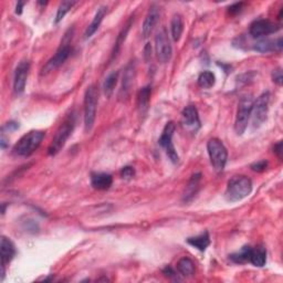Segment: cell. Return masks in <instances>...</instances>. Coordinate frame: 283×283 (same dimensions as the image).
Listing matches in <instances>:
<instances>
[{"mask_svg":"<svg viewBox=\"0 0 283 283\" xmlns=\"http://www.w3.org/2000/svg\"><path fill=\"white\" fill-rule=\"evenodd\" d=\"M268 167V162L267 161H260V162H257V163H254L251 165V168H252V171L254 172H263L267 169Z\"/></svg>","mask_w":283,"mask_h":283,"instance_id":"d6a6232c","label":"cell"},{"mask_svg":"<svg viewBox=\"0 0 283 283\" xmlns=\"http://www.w3.org/2000/svg\"><path fill=\"white\" fill-rule=\"evenodd\" d=\"M251 251H252V247L245 246V247H242L238 252L230 254L229 258L231 261L235 263L249 262V259H250V256H251Z\"/></svg>","mask_w":283,"mask_h":283,"instance_id":"4316f807","label":"cell"},{"mask_svg":"<svg viewBox=\"0 0 283 283\" xmlns=\"http://www.w3.org/2000/svg\"><path fill=\"white\" fill-rule=\"evenodd\" d=\"M274 153L279 156V158H282V142H279L278 144L274 145Z\"/></svg>","mask_w":283,"mask_h":283,"instance_id":"e575fe53","label":"cell"},{"mask_svg":"<svg viewBox=\"0 0 283 283\" xmlns=\"http://www.w3.org/2000/svg\"><path fill=\"white\" fill-rule=\"evenodd\" d=\"M155 53L161 63H167L172 59L173 47L165 28H162L155 37Z\"/></svg>","mask_w":283,"mask_h":283,"instance_id":"ba28073f","label":"cell"},{"mask_svg":"<svg viewBox=\"0 0 283 283\" xmlns=\"http://www.w3.org/2000/svg\"><path fill=\"white\" fill-rule=\"evenodd\" d=\"M134 79H135V63L133 61H131L125 67V71H124V75H123L122 87L120 90L121 99H126L129 95V92H131V89L134 83Z\"/></svg>","mask_w":283,"mask_h":283,"instance_id":"9a60e30c","label":"cell"},{"mask_svg":"<svg viewBox=\"0 0 283 283\" xmlns=\"http://www.w3.org/2000/svg\"><path fill=\"white\" fill-rule=\"evenodd\" d=\"M133 21H134V18H133V17H131V19L128 20V22L125 25V27H124L123 29H122V31L120 32V35H118V37H117V39H116V42H115L114 49H113L111 60L114 59L115 56L117 55V53L120 52L122 44L124 43V41H125V39H126V37H127V33H128L129 29H131V26H132V24H133Z\"/></svg>","mask_w":283,"mask_h":283,"instance_id":"d4e9b609","label":"cell"},{"mask_svg":"<svg viewBox=\"0 0 283 283\" xmlns=\"http://www.w3.org/2000/svg\"><path fill=\"white\" fill-rule=\"evenodd\" d=\"M200 180H201V174L200 173H197V174L192 175L188 185L186 186V189H185L184 196H183L184 201L188 202L196 196V194L198 192V189H199Z\"/></svg>","mask_w":283,"mask_h":283,"instance_id":"ffe728a7","label":"cell"},{"mask_svg":"<svg viewBox=\"0 0 283 283\" xmlns=\"http://www.w3.org/2000/svg\"><path fill=\"white\" fill-rule=\"evenodd\" d=\"M280 30V26L274 24V22L267 20V19H260L254 21L250 26V35L253 38H261L264 36H269L271 33H274Z\"/></svg>","mask_w":283,"mask_h":283,"instance_id":"8fae6325","label":"cell"},{"mask_svg":"<svg viewBox=\"0 0 283 283\" xmlns=\"http://www.w3.org/2000/svg\"><path fill=\"white\" fill-rule=\"evenodd\" d=\"M177 270L184 276H191L195 273V263L188 257H184L178 261Z\"/></svg>","mask_w":283,"mask_h":283,"instance_id":"484cf974","label":"cell"},{"mask_svg":"<svg viewBox=\"0 0 283 283\" xmlns=\"http://www.w3.org/2000/svg\"><path fill=\"white\" fill-rule=\"evenodd\" d=\"M17 127H19V125L15 122L7 123V124H6V126H4V128H8V131H10V129H16Z\"/></svg>","mask_w":283,"mask_h":283,"instance_id":"8d00e7d4","label":"cell"},{"mask_svg":"<svg viewBox=\"0 0 283 283\" xmlns=\"http://www.w3.org/2000/svg\"><path fill=\"white\" fill-rule=\"evenodd\" d=\"M160 17H161L160 8H158L156 5H152L149 11H147L143 26H142V33H143L144 38H149L152 35V32L154 31L158 20H160Z\"/></svg>","mask_w":283,"mask_h":283,"instance_id":"4fadbf2b","label":"cell"},{"mask_svg":"<svg viewBox=\"0 0 283 283\" xmlns=\"http://www.w3.org/2000/svg\"><path fill=\"white\" fill-rule=\"evenodd\" d=\"M183 125L192 132H197L200 128V118L198 115L197 107L195 105L186 106L182 113Z\"/></svg>","mask_w":283,"mask_h":283,"instance_id":"5bb4252c","label":"cell"},{"mask_svg":"<svg viewBox=\"0 0 283 283\" xmlns=\"http://www.w3.org/2000/svg\"><path fill=\"white\" fill-rule=\"evenodd\" d=\"M272 81L276 84V86H279V87L282 86L283 77H282V69H281V67H276L275 70H273V72H272Z\"/></svg>","mask_w":283,"mask_h":283,"instance_id":"1f68e13d","label":"cell"},{"mask_svg":"<svg viewBox=\"0 0 283 283\" xmlns=\"http://www.w3.org/2000/svg\"><path fill=\"white\" fill-rule=\"evenodd\" d=\"M134 176H135V169H134V167H132V166H125V167L122 168L121 177L123 179L129 180V179H132Z\"/></svg>","mask_w":283,"mask_h":283,"instance_id":"4dcf8cb0","label":"cell"},{"mask_svg":"<svg viewBox=\"0 0 283 283\" xmlns=\"http://www.w3.org/2000/svg\"><path fill=\"white\" fill-rule=\"evenodd\" d=\"M30 63L28 61H21L16 67L14 79V91L16 94L24 93L27 84L28 75H29Z\"/></svg>","mask_w":283,"mask_h":283,"instance_id":"7c38bea8","label":"cell"},{"mask_svg":"<svg viewBox=\"0 0 283 283\" xmlns=\"http://www.w3.org/2000/svg\"><path fill=\"white\" fill-rule=\"evenodd\" d=\"M71 47L70 42H63V44H61V47L59 50L56 51V53L51 58L41 70V76H48L49 73L53 72L54 70L58 69L64 62L69 58L71 54Z\"/></svg>","mask_w":283,"mask_h":283,"instance_id":"30bf717a","label":"cell"},{"mask_svg":"<svg viewBox=\"0 0 283 283\" xmlns=\"http://www.w3.org/2000/svg\"><path fill=\"white\" fill-rule=\"evenodd\" d=\"M270 92L265 91L259 98L253 102L252 107V124L254 128H258L267 121L269 113V104H270Z\"/></svg>","mask_w":283,"mask_h":283,"instance_id":"52a82bcc","label":"cell"},{"mask_svg":"<svg viewBox=\"0 0 283 283\" xmlns=\"http://www.w3.org/2000/svg\"><path fill=\"white\" fill-rule=\"evenodd\" d=\"M113 183L112 175L107 173H93L91 175L92 187L98 190L109 189Z\"/></svg>","mask_w":283,"mask_h":283,"instance_id":"ac0fdd59","label":"cell"},{"mask_svg":"<svg viewBox=\"0 0 283 283\" xmlns=\"http://www.w3.org/2000/svg\"><path fill=\"white\" fill-rule=\"evenodd\" d=\"M216 82V77L210 71H203L198 77V86L202 89H210L215 86Z\"/></svg>","mask_w":283,"mask_h":283,"instance_id":"f1b7e54d","label":"cell"},{"mask_svg":"<svg viewBox=\"0 0 283 283\" xmlns=\"http://www.w3.org/2000/svg\"><path fill=\"white\" fill-rule=\"evenodd\" d=\"M117 80H118V72L114 71L110 73L109 76L106 77L105 81L103 83V91L105 93L106 96H111L113 91H114V89L117 84Z\"/></svg>","mask_w":283,"mask_h":283,"instance_id":"83f0119b","label":"cell"},{"mask_svg":"<svg viewBox=\"0 0 283 283\" xmlns=\"http://www.w3.org/2000/svg\"><path fill=\"white\" fill-rule=\"evenodd\" d=\"M283 47L282 38L276 39V40H270V39H261L258 42L254 43L253 50H256L257 52L260 53H269L276 51V52H281Z\"/></svg>","mask_w":283,"mask_h":283,"instance_id":"2e32d148","label":"cell"},{"mask_svg":"<svg viewBox=\"0 0 283 283\" xmlns=\"http://www.w3.org/2000/svg\"><path fill=\"white\" fill-rule=\"evenodd\" d=\"M76 126V114L75 113H71V114L67 115L65 117V120L62 122L59 128L56 129L54 137L52 138V142L48 149L49 155L54 156L58 154V153L62 150L66 143V140L69 139V137L72 135L73 129Z\"/></svg>","mask_w":283,"mask_h":283,"instance_id":"7a4b0ae2","label":"cell"},{"mask_svg":"<svg viewBox=\"0 0 283 283\" xmlns=\"http://www.w3.org/2000/svg\"><path fill=\"white\" fill-rule=\"evenodd\" d=\"M44 135H46V133L42 131H31L25 134L18 140V143L15 145L14 153L16 155L22 157L32 155L39 149V146L41 145Z\"/></svg>","mask_w":283,"mask_h":283,"instance_id":"3957f363","label":"cell"},{"mask_svg":"<svg viewBox=\"0 0 283 283\" xmlns=\"http://www.w3.org/2000/svg\"><path fill=\"white\" fill-rule=\"evenodd\" d=\"M253 102L254 101L252 99V96L249 94L242 96L239 101V103H238L237 115L235 121V131L237 135H242L246 132L249 124V120H250L252 114Z\"/></svg>","mask_w":283,"mask_h":283,"instance_id":"5b68a950","label":"cell"},{"mask_svg":"<svg viewBox=\"0 0 283 283\" xmlns=\"http://www.w3.org/2000/svg\"><path fill=\"white\" fill-rule=\"evenodd\" d=\"M163 273L165 274V275H167V276H174L175 271L171 267H166L165 269L163 270Z\"/></svg>","mask_w":283,"mask_h":283,"instance_id":"d590c367","label":"cell"},{"mask_svg":"<svg viewBox=\"0 0 283 283\" xmlns=\"http://www.w3.org/2000/svg\"><path fill=\"white\" fill-rule=\"evenodd\" d=\"M242 6H243L242 3H237V4H234L233 6H230V7L228 8L229 14H231V15L239 14L242 9Z\"/></svg>","mask_w":283,"mask_h":283,"instance_id":"836d02e7","label":"cell"},{"mask_svg":"<svg viewBox=\"0 0 283 283\" xmlns=\"http://www.w3.org/2000/svg\"><path fill=\"white\" fill-rule=\"evenodd\" d=\"M175 129H176L175 123L168 122L163 129V133L161 135L160 140H158V143H160L163 149L166 151V154L169 160H171L174 164H177L179 162V156L173 144V136H174Z\"/></svg>","mask_w":283,"mask_h":283,"instance_id":"9c48e42d","label":"cell"},{"mask_svg":"<svg viewBox=\"0 0 283 283\" xmlns=\"http://www.w3.org/2000/svg\"><path fill=\"white\" fill-rule=\"evenodd\" d=\"M207 151L215 171L223 172L228 160V152L223 142L218 138H210L207 143Z\"/></svg>","mask_w":283,"mask_h":283,"instance_id":"8992f818","label":"cell"},{"mask_svg":"<svg viewBox=\"0 0 283 283\" xmlns=\"http://www.w3.org/2000/svg\"><path fill=\"white\" fill-rule=\"evenodd\" d=\"M249 262L253 264L254 267H263L265 262H267V249H265V247L258 246L256 248H252Z\"/></svg>","mask_w":283,"mask_h":283,"instance_id":"7402d4cb","label":"cell"},{"mask_svg":"<svg viewBox=\"0 0 283 283\" xmlns=\"http://www.w3.org/2000/svg\"><path fill=\"white\" fill-rule=\"evenodd\" d=\"M99 102V91L94 84L90 86L84 94V129L87 133L92 131L96 118V107Z\"/></svg>","mask_w":283,"mask_h":283,"instance_id":"277c9868","label":"cell"},{"mask_svg":"<svg viewBox=\"0 0 283 283\" xmlns=\"http://www.w3.org/2000/svg\"><path fill=\"white\" fill-rule=\"evenodd\" d=\"M187 243L191 247L198 249L199 251H205L209 247V245H210V237H209V234L207 231H205V233L197 237L188 238Z\"/></svg>","mask_w":283,"mask_h":283,"instance_id":"603a6c76","label":"cell"},{"mask_svg":"<svg viewBox=\"0 0 283 283\" xmlns=\"http://www.w3.org/2000/svg\"><path fill=\"white\" fill-rule=\"evenodd\" d=\"M0 247H2L0 249H2V265H3V279H4L5 267L6 264L9 263L16 256V248L13 241L6 237L2 238V245H0Z\"/></svg>","mask_w":283,"mask_h":283,"instance_id":"e0dca14e","label":"cell"},{"mask_svg":"<svg viewBox=\"0 0 283 283\" xmlns=\"http://www.w3.org/2000/svg\"><path fill=\"white\" fill-rule=\"evenodd\" d=\"M151 92H152L151 86H146L142 90H139V92L137 94V109L140 115H145L147 110H149Z\"/></svg>","mask_w":283,"mask_h":283,"instance_id":"44dd1931","label":"cell"},{"mask_svg":"<svg viewBox=\"0 0 283 283\" xmlns=\"http://www.w3.org/2000/svg\"><path fill=\"white\" fill-rule=\"evenodd\" d=\"M77 2H62L59 6L58 11H56V16H55V24H59V22L64 18L65 15L69 13V11L75 7L77 5Z\"/></svg>","mask_w":283,"mask_h":283,"instance_id":"f546056e","label":"cell"},{"mask_svg":"<svg viewBox=\"0 0 283 283\" xmlns=\"http://www.w3.org/2000/svg\"><path fill=\"white\" fill-rule=\"evenodd\" d=\"M106 13H107V7H105V6H102V7H100L98 9V11L95 13V16H94L92 22L89 25L86 32H84V38L90 39L96 31H98V29L102 24V21H103V19H104Z\"/></svg>","mask_w":283,"mask_h":283,"instance_id":"d6986e66","label":"cell"},{"mask_svg":"<svg viewBox=\"0 0 283 283\" xmlns=\"http://www.w3.org/2000/svg\"><path fill=\"white\" fill-rule=\"evenodd\" d=\"M184 31V21L182 16L179 14L174 15L173 19L171 21V33H172V38L175 42L179 41V39L182 38Z\"/></svg>","mask_w":283,"mask_h":283,"instance_id":"cb8c5ba5","label":"cell"},{"mask_svg":"<svg viewBox=\"0 0 283 283\" xmlns=\"http://www.w3.org/2000/svg\"><path fill=\"white\" fill-rule=\"evenodd\" d=\"M252 191V182L251 179L239 175V176H234L231 178L228 184L227 188L225 191V197L229 202H237L251 194Z\"/></svg>","mask_w":283,"mask_h":283,"instance_id":"6da1fadb","label":"cell"},{"mask_svg":"<svg viewBox=\"0 0 283 283\" xmlns=\"http://www.w3.org/2000/svg\"><path fill=\"white\" fill-rule=\"evenodd\" d=\"M6 145H7V139H6L5 135H3V136H2V147L4 150L6 149Z\"/></svg>","mask_w":283,"mask_h":283,"instance_id":"f35d334b","label":"cell"},{"mask_svg":"<svg viewBox=\"0 0 283 283\" xmlns=\"http://www.w3.org/2000/svg\"><path fill=\"white\" fill-rule=\"evenodd\" d=\"M24 5L25 3H18L17 4V7H16V13L20 15L21 14V11H22V7H24Z\"/></svg>","mask_w":283,"mask_h":283,"instance_id":"74e56055","label":"cell"}]
</instances>
